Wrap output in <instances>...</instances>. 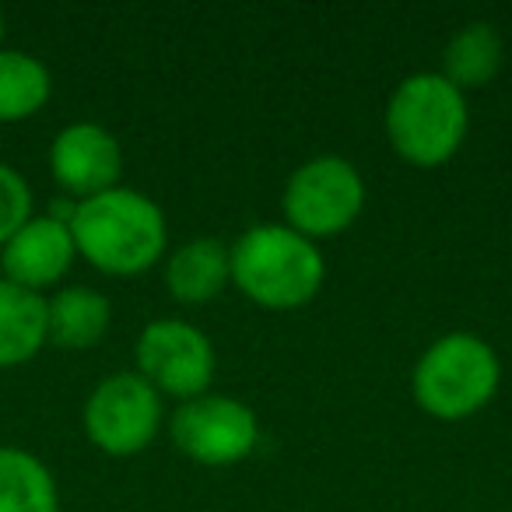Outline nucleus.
Masks as SVG:
<instances>
[{
  "label": "nucleus",
  "instance_id": "1",
  "mask_svg": "<svg viewBox=\"0 0 512 512\" xmlns=\"http://www.w3.org/2000/svg\"><path fill=\"white\" fill-rule=\"evenodd\" d=\"M71 235L81 260L116 278L144 274L162 260L169 246L162 207L130 186H113L99 197L78 200L71 214Z\"/></svg>",
  "mask_w": 512,
  "mask_h": 512
},
{
  "label": "nucleus",
  "instance_id": "2",
  "mask_svg": "<svg viewBox=\"0 0 512 512\" xmlns=\"http://www.w3.org/2000/svg\"><path fill=\"white\" fill-rule=\"evenodd\" d=\"M232 285L264 309H302L320 295L327 264L313 239L288 225H253L235 239Z\"/></svg>",
  "mask_w": 512,
  "mask_h": 512
},
{
  "label": "nucleus",
  "instance_id": "3",
  "mask_svg": "<svg viewBox=\"0 0 512 512\" xmlns=\"http://www.w3.org/2000/svg\"><path fill=\"white\" fill-rule=\"evenodd\" d=\"M467 99L442 74L404 78L386 102V137L404 162L418 169L446 165L467 137Z\"/></svg>",
  "mask_w": 512,
  "mask_h": 512
},
{
  "label": "nucleus",
  "instance_id": "4",
  "mask_svg": "<svg viewBox=\"0 0 512 512\" xmlns=\"http://www.w3.org/2000/svg\"><path fill=\"white\" fill-rule=\"evenodd\" d=\"M498 383L502 362L495 348L467 330H453L425 348L411 376L418 407L439 421H463L488 407Z\"/></svg>",
  "mask_w": 512,
  "mask_h": 512
},
{
  "label": "nucleus",
  "instance_id": "5",
  "mask_svg": "<svg viewBox=\"0 0 512 512\" xmlns=\"http://www.w3.org/2000/svg\"><path fill=\"white\" fill-rule=\"evenodd\" d=\"M285 225L306 239H334L348 232L365 207V179L348 158L320 155L302 162L285 186Z\"/></svg>",
  "mask_w": 512,
  "mask_h": 512
},
{
  "label": "nucleus",
  "instance_id": "6",
  "mask_svg": "<svg viewBox=\"0 0 512 512\" xmlns=\"http://www.w3.org/2000/svg\"><path fill=\"white\" fill-rule=\"evenodd\" d=\"M162 393L137 372L106 376L85 400V432L106 456H137L162 428Z\"/></svg>",
  "mask_w": 512,
  "mask_h": 512
},
{
  "label": "nucleus",
  "instance_id": "7",
  "mask_svg": "<svg viewBox=\"0 0 512 512\" xmlns=\"http://www.w3.org/2000/svg\"><path fill=\"white\" fill-rule=\"evenodd\" d=\"M169 435L186 460L204 467H232L256 449L260 421L242 400L204 393L176 407L169 418Z\"/></svg>",
  "mask_w": 512,
  "mask_h": 512
},
{
  "label": "nucleus",
  "instance_id": "8",
  "mask_svg": "<svg viewBox=\"0 0 512 512\" xmlns=\"http://www.w3.org/2000/svg\"><path fill=\"white\" fill-rule=\"evenodd\" d=\"M137 376L148 379L162 397L179 404L204 397L214 379V348L200 327L186 320H155L137 337Z\"/></svg>",
  "mask_w": 512,
  "mask_h": 512
},
{
  "label": "nucleus",
  "instance_id": "9",
  "mask_svg": "<svg viewBox=\"0 0 512 512\" xmlns=\"http://www.w3.org/2000/svg\"><path fill=\"white\" fill-rule=\"evenodd\" d=\"M50 172L74 200L99 197L120 186L123 148L99 123H71L50 144Z\"/></svg>",
  "mask_w": 512,
  "mask_h": 512
},
{
  "label": "nucleus",
  "instance_id": "10",
  "mask_svg": "<svg viewBox=\"0 0 512 512\" xmlns=\"http://www.w3.org/2000/svg\"><path fill=\"white\" fill-rule=\"evenodd\" d=\"M74 260H78V246H74L71 225L50 218V214H32L0 246V271H4L0 278L43 295L46 288L60 285L67 278Z\"/></svg>",
  "mask_w": 512,
  "mask_h": 512
},
{
  "label": "nucleus",
  "instance_id": "11",
  "mask_svg": "<svg viewBox=\"0 0 512 512\" xmlns=\"http://www.w3.org/2000/svg\"><path fill=\"white\" fill-rule=\"evenodd\" d=\"M232 285V249L221 239H190L165 260V288L176 302L200 306Z\"/></svg>",
  "mask_w": 512,
  "mask_h": 512
},
{
  "label": "nucleus",
  "instance_id": "12",
  "mask_svg": "<svg viewBox=\"0 0 512 512\" xmlns=\"http://www.w3.org/2000/svg\"><path fill=\"white\" fill-rule=\"evenodd\" d=\"M109 323H113V306L95 288L71 285L46 299V344L67 351L95 348L106 337Z\"/></svg>",
  "mask_w": 512,
  "mask_h": 512
},
{
  "label": "nucleus",
  "instance_id": "13",
  "mask_svg": "<svg viewBox=\"0 0 512 512\" xmlns=\"http://www.w3.org/2000/svg\"><path fill=\"white\" fill-rule=\"evenodd\" d=\"M46 344V299L0 278V369L25 365Z\"/></svg>",
  "mask_w": 512,
  "mask_h": 512
},
{
  "label": "nucleus",
  "instance_id": "14",
  "mask_svg": "<svg viewBox=\"0 0 512 512\" xmlns=\"http://www.w3.org/2000/svg\"><path fill=\"white\" fill-rule=\"evenodd\" d=\"M0 512H60L53 470L22 446H0Z\"/></svg>",
  "mask_w": 512,
  "mask_h": 512
},
{
  "label": "nucleus",
  "instance_id": "15",
  "mask_svg": "<svg viewBox=\"0 0 512 512\" xmlns=\"http://www.w3.org/2000/svg\"><path fill=\"white\" fill-rule=\"evenodd\" d=\"M502 60H505V46L495 25L470 22L467 29H460L449 39L446 53H442V78L453 88H460V92L484 88L502 71Z\"/></svg>",
  "mask_w": 512,
  "mask_h": 512
},
{
  "label": "nucleus",
  "instance_id": "16",
  "mask_svg": "<svg viewBox=\"0 0 512 512\" xmlns=\"http://www.w3.org/2000/svg\"><path fill=\"white\" fill-rule=\"evenodd\" d=\"M50 67L25 50L0 46V123H22L50 102Z\"/></svg>",
  "mask_w": 512,
  "mask_h": 512
},
{
  "label": "nucleus",
  "instance_id": "17",
  "mask_svg": "<svg viewBox=\"0 0 512 512\" xmlns=\"http://www.w3.org/2000/svg\"><path fill=\"white\" fill-rule=\"evenodd\" d=\"M32 218V186L15 165L0 162V246Z\"/></svg>",
  "mask_w": 512,
  "mask_h": 512
},
{
  "label": "nucleus",
  "instance_id": "18",
  "mask_svg": "<svg viewBox=\"0 0 512 512\" xmlns=\"http://www.w3.org/2000/svg\"><path fill=\"white\" fill-rule=\"evenodd\" d=\"M0 39H4V11H0Z\"/></svg>",
  "mask_w": 512,
  "mask_h": 512
}]
</instances>
